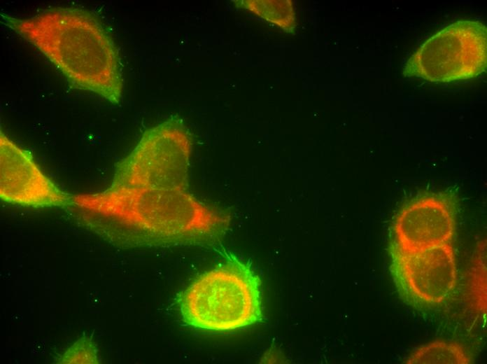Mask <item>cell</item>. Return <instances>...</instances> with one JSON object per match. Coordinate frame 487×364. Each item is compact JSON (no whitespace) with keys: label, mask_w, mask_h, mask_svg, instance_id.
I'll list each match as a JSON object with an SVG mask.
<instances>
[{"label":"cell","mask_w":487,"mask_h":364,"mask_svg":"<svg viewBox=\"0 0 487 364\" xmlns=\"http://www.w3.org/2000/svg\"><path fill=\"white\" fill-rule=\"evenodd\" d=\"M71 204L97 217L108 239L125 247L213 246L230 223L227 214L181 189L109 186L72 196Z\"/></svg>","instance_id":"cell-1"},{"label":"cell","mask_w":487,"mask_h":364,"mask_svg":"<svg viewBox=\"0 0 487 364\" xmlns=\"http://www.w3.org/2000/svg\"><path fill=\"white\" fill-rule=\"evenodd\" d=\"M4 24L40 50L76 88L118 104L123 79L114 42L89 11L57 7L27 18L3 15Z\"/></svg>","instance_id":"cell-2"},{"label":"cell","mask_w":487,"mask_h":364,"mask_svg":"<svg viewBox=\"0 0 487 364\" xmlns=\"http://www.w3.org/2000/svg\"><path fill=\"white\" fill-rule=\"evenodd\" d=\"M261 281L250 264L225 253L221 264L206 272L181 295L183 322L215 332L230 331L262 319Z\"/></svg>","instance_id":"cell-3"},{"label":"cell","mask_w":487,"mask_h":364,"mask_svg":"<svg viewBox=\"0 0 487 364\" xmlns=\"http://www.w3.org/2000/svg\"><path fill=\"white\" fill-rule=\"evenodd\" d=\"M192 141L183 120L172 116L147 130L118 163L111 187L187 190Z\"/></svg>","instance_id":"cell-4"},{"label":"cell","mask_w":487,"mask_h":364,"mask_svg":"<svg viewBox=\"0 0 487 364\" xmlns=\"http://www.w3.org/2000/svg\"><path fill=\"white\" fill-rule=\"evenodd\" d=\"M486 27L477 20H459L427 39L410 56L402 70L432 83L478 76L487 64Z\"/></svg>","instance_id":"cell-5"},{"label":"cell","mask_w":487,"mask_h":364,"mask_svg":"<svg viewBox=\"0 0 487 364\" xmlns=\"http://www.w3.org/2000/svg\"><path fill=\"white\" fill-rule=\"evenodd\" d=\"M393 273L403 290L418 302L439 304L453 290L457 279L450 244L413 251L395 249Z\"/></svg>","instance_id":"cell-6"},{"label":"cell","mask_w":487,"mask_h":364,"mask_svg":"<svg viewBox=\"0 0 487 364\" xmlns=\"http://www.w3.org/2000/svg\"><path fill=\"white\" fill-rule=\"evenodd\" d=\"M0 197L6 202L31 207L65 206L72 199L41 171L29 151L2 132Z\"/></svg>","instance_id":"cell-7"},{"label":"cell","mask_w":487,"mask_h":364,"mask_svg":"<svg viewBox=\"0 0 487 364\" xmlns=\"http://www.w3.org/2000/svg\"><path fill=\"white\" fill-rule=\"evenodd\" d=\"M454 230L453 214L444 202L420 199L406 206L396 219V248L413 251L449 244Z\"/></svg>","instance_id":"cell-8"},{"label":"cell","mask_w":487,"mask_h":364,"mask_svg":"<svg viewBox=\"0 0 487 364\" xmlns=\"http://www.w3.org/2000/svg\"><path fill=\"white\" fill-rule=\"evenodd\" d=\"M408 364H468L471 359L455 342L434 341L421 346L405 360Z\"/></svg>","instance_id":"cell-9"},{"label":"cell","mask_w":487,"mask_h":364,"mask_svg":"<svg viewBox=\"0 0 487 364\" xmlns=\"http://www.w3.org/2000/svg\"><path fill=\"white\" fill-rule=\"evenodd\" d=\"M235 4L287 32L294 31L296 18L290 0H243Z\"/></svg>","instance_id":"cell-10"},{"label":"cell","mask_w":487,"mask_h":364,"mask_svg":"<svg viewBox=\"0 0 487 364\" xmlns=\"http://www.w3.org/2000/svg\"><path fill=\"white\" fill-rule=\"evenodd\" d=\"M58 363L62 364L100 363L98 350L92 339L87 336L80 337L69 347Z\"/></svg>","instance_id":"cell-11"},{"label":"cell","mask_w":487,"mask_h":364,"mask_svg":"<svg viewBox=\"0 0 487 364\" xmlns=\"http://www.w3.org/2000/svg\"><path fill=\"white\" fill-rule=\"evenodd\" d=\"M472 272V293L477 292L478 289H481V292L484 296H486V265L483 263L481 266L478 264Z\"/></svg>","instance_id":"cell-12"}]
</instances>
